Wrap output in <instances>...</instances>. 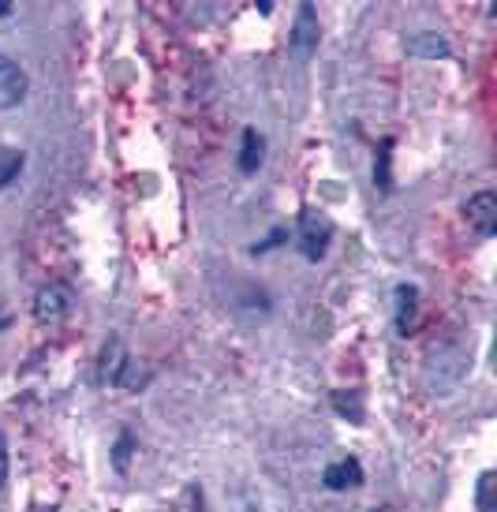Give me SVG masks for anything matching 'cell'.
Segmentation results:
<instances>
[{"label": "cell", "mask_w": 497, "mask_h": 512, "mask_svg": "<svg viewBox=\"0 0 497 512\" xmlns=\"http://www.w3.org/2000/svg\"><path fill=\"white\" fill-rule=\"evenodd\" d=\"M228 505H232V512H288L281 494H277L273 486L258 483V479L236 486V490L228 494Z\"/></svg>", "instance_id": "obj_1"}, {"label": "cell", "mask_w": 497, "mask_h": 512, "mask_svg": "<svg viewBox=\"0 0 497 512\" xmlns=\"http://www.w3.org/2000/svg\"><path fill=\"white\" fill-rule=\"evenodd\" d=\"M299 255L307 258V262H318V258L329 251V240H333V221L322 217L318 210H307V214L299 217Z\"/></svg>", "instance_id": "obj_2"}, {"label": "cell", "mask_w": 497, "mask_h": 512, "mask_svg": "<svg viewBox=\"0 0 497 512\" xmlns=\"http://www.w3.org/2000/svg\"><path fill=\"white\" fill-rule=\"evenodd\" d=\"M71 314V292L64 285H45L38 296H34V318L42 326H57Z\"/></svg>", "instance_id": "obj_3"}, {"label": "cell", "mask_w": 497, "mask_h": 512, "mask_svg": "<svg viewBox=\"0 0 497 512\" xmlns=\"http://www.w3.org/2000/svg\"><path fill=\"white\" fill-rule=\"evenodd\" d=\"M464 214H468V225L490 240L497 232V195L494 191H479V195H471L468 206H464Z\"/></svg>", "instance_id": "obj_4"}, {"label": "cell", "mask_w": 497, "mask_h": 512, "mask_svg": "<svg viewBox=\"0 0 497 512\" xmlns=\"http://www.w3.org/2000/svg\"><path fill=\"white\" fill-rule=\"evenodd\" d=\"M288 45H292V53L296 57H311L314 45H318V15H314L311 4H303L296 15V27L288 34Z\"/></svg>", "instance_id": "obj_5"}, {"label": "cell", "mask_w": 497, "mask_h": 512, "mask_svg": "<svg viewBox=\"0 0 497 512\" xmlns=\"http://www.w3.org/2000/svg\"><path fill=\"white\" fill-rule=\"evenodd\" d=\"M27 98V72L15 60L0 57V109H12Z\"/></svg>", "instance_id": "obj_6"}, {"label": "cell", "mask_w": 497, "mask_h": 512, "mask_svg": "<svg viewBox=\"0 0 497 512\" xmlns=\"http://www.w3.org/2000/svg\"><path fill=\"white\" fill-rule=\"evenodd\" d=\"M322 486L326 490H355L363 486V468L355 456H344V460H333L326 471H322Z\"/></svg>", "instance_id": "obj_7"}, {"label": "cell", "mask_w": 497, "mask_h": 512, "mask_svg": "<svg viewBox=\"0 0 497 512\" xmlns=\"http://www.w3.org/2000/svg\"><path fill=\"white\" fill-rule=\"evenodd\" d=\"M128 367H131V359L124 356V344H120V341L105 344V352H101V382L120 385V382H124V370H128Z\"/></svg>", "instance_id": "obj_8"}, {"label": "cell", "mask_w": 497, "mask_h": 512, "mask_svg": "<svg viewBox=\"0 0 497 512\" xmlns=\"http://www.w3.org/2000/svg\"><path fill=\"white\" fill-rule=\"evenodd\" d=\"M262 150H266V143H262V135H258L255 128L243 131V146H240V172H258V165H262Z\"/></svg>", "instance_id": "obj_9"}, {"label": "cell", "mask_w": 497, "mask_h": 512, "mask_svg": "<svg viewBox=\"0 0 497 512\" xmlns=\"http://www.w3.org/2000/svg\"><path fill=\"white\" fill-rule=\"evenodd\" d=\"M415 299H419V292H415L412 285L397 288V329L404 337H408V329H412V322H415Z\"/></svg>", "instance_id": "obj_10"}, {"label": "cell", "mask_w": 497, "mask_h": 512, "mask_svg": "<svg viewBox=\"0 0 497 512\" xmlns=\"http://www.w3.org/2000/svg\"><path fill=\"white\" fill-rule=\"evenodd\" d=\"M408 53L412 57H449V42L438 38V34H415L408 42Z\"/></svg>", "instance_id": "obj_11"}, {"label": "cell", "mask_w": 497, "mask_h": 512, "mask_svg": "<svg viewBox=\"0 0 497 512\" xmlns=\"http://www.w3.org/2000/svg\"><path fill=\"white\" fill-rule=\"evenodd\" d=\"M23 165H27V157H23V150H12V146H0V191L8 184H15V176L23 172Z\"/></svg>", "instance_id": "obj_12"}, {"label": "cell", "mask_w": 497, "mask_h": 512, "mask_svg": "<svg viewBox=\"0 0 497 512\" xmlns=\"http://www.w3.org/2000/svg\"><path fill=\"white\" fill-rule=\"evenodd\" d=\"M128 456H131V434H120V441H116V453H113V464L120 471H128Z\"/></svg>", "instance_id": "obj_13"}, {"label": "cell", "mask_w": 497, "mask_h": 512, "mask_svg": "<svg viewBox=\"0 0 497 512\" xmlns=\"http://www.w3.org/2000/svg\"><path fill=\"white\" fill-rule=\"evenodd\" d=\"M8 483V441L0 434V486Z\"/></svg>", "instance_id": "obj_14"}, {"label": "cell", "mask_w": 497, "mask_h": 512, "mask_svg": "<svg viewBox=\"0 0 497 512\" xmlns=\"http://www.w3.org/2000/svg\"><path fill=\"white\" fill-rule=\"evenodd\" d=\"M8 326H12V314L4 311V303H0V333H4Z\"/></svg>", "instance_id": "obj_15"}, {"label": "cell", "mask_w": 497, "mask_h": 512, "mask_svg": "<svg viewBox=\"0 0 497 512\" xmlns=\"http://www.w3.org/2000/svg\"><path fill=\"white\" fill-rule=\"evenodd\" d=\"M4 15H12V4H8V0H0V19H4Z\"/></svg>", "instance_id": "obj_16"}]
</instances>
